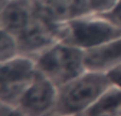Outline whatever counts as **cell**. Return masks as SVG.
Masks as SVG:
<instances>
[{
  "mask_svg": "<svg viewBox=\"0 0 121 116\" xmlns=\"http://www.w3.org/2000/svg\"><path fill=\"white\" fill-rule=\"evenodd\" d=\"M118 37V30L102 15L87 14L63 23L62 40L84 51Z\"/></svg>",
  "mask_w": 121,
  "mask_h": 116,
  "instance_id": "obj_3",
  "label": "cell"
},
{
  "mask_svg": "<svg viewBox=\"0 0 121 116\" xmlns=\"http://www.w3.org/2000/svg\"><path fill=\"white\" fill-rule=\"evenodd\" d=\"M19 55L18 43L16 36L1 30V39H0V63L5 62L12 58Z\"/></svg>",
  "mask_w": 121,
  "mask_h": 116,
  "instance_id": "obj_10",
  "label": "cell"
},
{
  "mask_svg": "<svg viewBox=\"0 0 121 116\" xmlns=\"http://www.w3.org/2000/svg\"><path fill=\"white\" fill-rule=\"evenodd\" d=\"M59 88L37 71L17 104L16 110L23 116H53L56 114Z\"/></svg>",
  "mask_w": 121,
  "mask_h": 116,
  "instance_id": "obj_5",
  "label": "cell"
},
{
  "mask_svg": "<svg viewBox=\"0 0 121 116\" xmlns=\"http://www.w3.org/2000/svg\"><path fill=\"white\" fill-rule=\"evenodd\" d=\"M77 116H121V89L109 87L87 110Z\"/></svg>",
  "mask_w": 121,
  "mask_h": 116,
  "instance_id": "obj_9",
  "label": "cell"
},
{
  "mask_svg": "<svg viewBox=\"0 0 121 116\" xmlns=\"http://www.w3.org/2000/svg\"><path fill=\"white\" fill-rule=\"evenodd\" d=\"M112 83L106 74L86 71L59 88L56 114L77 116L87 110Z\"/></svg>",
  "mask_w": 121,
  "mask_h": 116,
  "instance_id": "obj_1",
  "label": "cell"
},
{
  "mask_svg": "<svg viewBox=\"0 0 121 116\" xmlns=\"http://www.w3.org/2000/svg\"><path fill=\"white\" fill-rule=\"evenodd\" d=\"M35 17L32 0H1L0 29L17 36Z\"/></svg>",
  "mask_w": 121,
  "mask_h": 116,
  "instance_id": "obj_7",
  "label": "cell"
},
{
  "mask_svg": "<svg viewBox=\"0 0 121 116\" xmlns=\"http://www.w3.org/2000/svg\"><path fill=\"white\" fill-rule=\"evenodd\" d=\"M119 0H87L90 14L104 15L112 11Z\"/></svg>",
  "mask_w": 121,
  "mask_h": 116,
  "instance_id": "obj_11",
  "label": "cell"
},
{
  "mask_svg": "<svg viewBox=\"0 0 121 116\" xmlns=\"http://www.w3.org/2000/svg\"><path fill=\"white\" fill-rule=\"evenodd\" d=\"M0 64L1 104L16 109L23 92L37 74L35 59L18 55Z\"/></svg>",
  "mask_w": 121,
  "mask_h": 116,
  "instance_id": "obj_4",
  "label": "cell"
},
{
  "mask_svg": "<svg viewBox=\"0 0 121 116\" xmlns=\"http://www.w3.org/2000/svg\"><path fill=\"white\" fill-rule=\"evenodd\" d=\"M86 71L107 74L121 63V37L84 51Z\"/></svg>",
  "mask_w": 121,
  "mask_h": 116,
  "instance_id": "obj_8",
  "label": "cell"
},
{
  "mask_svg": "<svg viewBox=\"0 0 121 116\" xmlns=\"http://www.w3.org/2000/svg\"><path fill=\"white\" fill-rule=\"evenodd\" d=\"M1 116H23L20 112L14 108L8 107L5 104H1Z\"/></svg>",
  "mask_w": 121,
  "mask_h": 116,
  "instance_id": "obj_14",
  "label": "cell"
},
{
  "mask_svg": "<svg viewBox=\"0 0 121 116\" xmlns=\"http://www.w3.org/2000/svg\"><path fill=\"white\" fill-rule=\"evenodd\" d=\"M102 16L105 17L118 30V32L121 35V0L118 1V3L116 4L113 10L109 11L106 14L102 15Z\"/></svg>",
  "mask_w": 121,
  "mask_h": 116,
  "instance_id": "obj_12",
  "label": "cell"
},
{
  "mask_svg": "<svg viewBox=\"0 0 121 116\" xmlns=\"http://www.w3.org/2000/svg\"><path fill=\"white\" fill-rule=\"evenodd\" d=\"M106 75L111 81L112 85H115V87H118L121 89V63L112 71H109Z\"/></svg>",
  "mask_w": 121,
  "mask_h": 116,
  "instance_id": "obj_13",
  "label": "cell"
},
{
  "mask_svg": "<svg viewBox=\"0 0 121 116\" xmlns=\"http://www.w3.org/2000/svg\"><path fill=\"white\" fill-rule=\"evenodd\" d=\"M53 116H63V115H59V114H55V115H53Z\"/></svg>",
  "mask_w": 121,
  "mask_h": 116,
  "instance_id": "obj_16",
  "label": "cell"
},
{
  "mask_svg": "<svg viewBox=\"0 0 121 116\" xmlns=\"http://www.w3.org/2000/svg\"><path fill=\"white\" fill-rule=\"evenodd\" d=\"M63 23L51 22L35 13L30 24L16 36L19 55L35 59L44 51L62 40Z\"/></svg>",
  "mask_w": 121,
  "mask_h": 116,
  "instance_id": "obj_6",
  "label": "cell"
},
{
  "mask_svg": "<svg viewBox=\"0 0 121 116\" xmlns=\"http://www.w3.org/2000/svg\"><path fill=\"white\" fill-rule=\"evenodd\" d=\"M36 69L57 88L86 72L84 50L60 40L35 58Z\"/></svg>",
  "mask_w": 121,
  "mask_h": 116,
  "instance_id": "obj_2",
  "label": "cell"
},
{
  "mask_svg": "<svg viewBox=\"0 0 121 116\" xmlns=\"http://www.w3.org/2000/svg\"><path fill=\"white\" fill-rule=\"evenodd\" d=\"M35 4H46V3H49V2H52L54 0H32Z\"/></svg>",
  "mask_w": 121,
  "mask_h": 116,
  "instance_id": "obj_15",
  "label": "cell"
}]
</instances>
